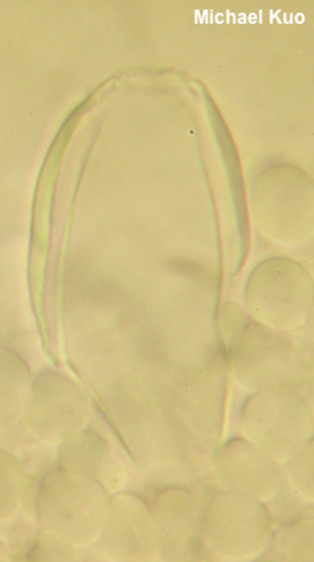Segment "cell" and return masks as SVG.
Segmentation results:
<instances>
[{"label": "cell", "mask_w": 314, "mask_h": 562, "mask_svg": "<svg viewBox=\"0 0 314 562\" xmlns=\"http://www.w3.org/2000/svg\"><path fill=\"white\" fill-rule=\"evenodd\" d=\"M99 542L103 554L112 561H155L160 557L152 508L134 494L110 497Z\"/></svg>", "instance_id": "5b68a950"}, {"label": "cell", "mask_w": 314, "mask_h": 562, "mask_svg": "<svg viewBox=\"0 0 314 562\" xmlns=\"http://www.w3.org/2000/svg\"><path fill=\"white\" fill-rule=\"evenodd\" d=\"M217 481L226 492L270 503L284 482L280 463L248 439L227 442L214 460Z\"/></svg>", "instance_id": "ba28073f"}, {"label": "cell", "mask_w": 314, "mask_h": 562, "mask_svg": "<svg viewBox=\"0 0 314 562\" xmlns=\"http://www.w3.org/2000/svg\"><path fill=\"white\" fill-rule=\"evenodd\" d=\"M240 425L246 439L266 450L278 463H285L313 440L312 407L288 382L260 390L246 401Z\"/></svg>", "instance_id": "7a4b0ae2"}, {"label": "cell", "mask_w": 314, "mask_h": 562, "mask_svg": "<svg viewBox=\"0 0 314 562\" xmlns=\"http://www.w3.org/2000/svg\"><path fill=\"white\" fill-rule=\"evenodd\" d=\"M2 521L12 520L24 497H26L27 482L23 469L12 454L2 452Z\"/></svg>", "instance_id": "4fadbf2b"}, {"label": "cell", "mask_w": 314, "mask_h": 562, "mask_svg": "<svg viewBox=\"0 0 314 562\" xmlns=\"http://www.w3.org/2000/svg\"><path fill=\"white\" fill-rule=\"evenodd\" d=\"M91 412L83 390L59 372H42L32 385L24 420L43 442L63 443L81 431Z\"/></svg>", "instance_id": "277c9868"}, {"label": "cell", "mask_w": 314, "mask_h": 562, "mask_svg": "<svg viewBox=\"0 0 314 562\" xmlns=\"http://www.w3.org/2000/svg\"><path fill=\"white\" fill-rule=\"evenodd\" d=\"M248 293L260 316L280 327H294L312 303V282L292 261H267L257 268Z\"/></svg>", "instance_id": "8992f818"}, {"label": "cell", "mask_w": 314, "mask_h": 562, "mask_svg": "<svg viewBox=\"0 0 314 562\" xmlns=\"http://www.w3.org/2000/svg\"><path fill=\"white\" fill-rule=\"evenodd\" d=\"M314 442L310 440L303 449L285 461L284 481L302 499L313 503L314 497Z\"/></svg>", "instance_id": "5bb4252c"}, {"label": "cell", "mask_w": 314, "mask_h": 562, "mask_svg": "<svg viewBox=\"0 0 314 562\" xmlns=\"http://www.w3.org/2000/svg\"><path fill=\"white\" fill-rule=\"evenodd\" d=\"M31 371L20 357L2 350V422L10 424L26 412L32 392Z\"/></svg>", "instance_id": "8fae6325"}, {"label": "cell", "mask_w": 314, "mask_h": 562, "mask_svg": "<svg viewBox=\"0 0 314 562\" xmlns=\"http://www.w3.org/2000/svg\"><path fill=\"white\" fill-rule=\"evenodd\" d=\"M235 379L243 389L260 392L284 384L292 370V346L260 325H249L231 350Z\"/></svg>", "instance_id": "52a82bcc"}, {"label": "cell", "mask_w": 314, "mask_h": 562, "mask_svg": "<svg viewBox=\"0 0 314 562\" xmlns=\"http://www.w3.org/2000/svg\"><path fill=\"white\" fill-rule=\"evenodd\" d=\"M59 467L94 479L109 492H116L126 482L110 443L92 429H81L60 443Z\"/></svg>", "instance_id": "30bf717a"}, {"label": "cell", "mask_w": 314, "mask_h": 562, "mask_svg": "<svg viewBox=\"0 0 314 562\" xmlns=\"http://www.w3.org/2000/svg\"><path fill=\"white\" fill-rule=\"evenodd\" d=\"M203 547L226 561H251L269 550L273 520L260 501L220 493L203 508Z\"/></svg>", "instance_id": "3957f363"}, {"label": "cell", "mask_w": 314, "mask_h": 562, "mask_svg": "<svg viewBox=\"0 0 314 562\" xmlns=\"http://www.w3.org/2000/svg\"><path fill=\"white\" fill-rule=\"evenodd\" d=\"M109 490L94 479L69 469H56L43 477L35 493V514L42 528L74 546L99 540L109 510Z\"/></svg>", "instance_id": "6da1fadb"}, {"label": "cell", "mask_w": 314, "mask_h": 562, "mask_svg": "<svg viewBox=\"0 0 314 562\" xmlns=\"http://www.w3.org/2000/svg\"><path fill=\"white\" fill-rule=\"evenodd\" d=\"M74 547L69 540L43 528L27 558L32 561H71L75 560Z\"/></svg>", "instance_id": "9a60e30c"}, {"label": "cell", "mask_w": 314, "mask_h": 562, "mask_svg": "<svg viewBox=\"0 0 314 562\" xmlns=\"http://www.w3.org/2000/svg\"><path fill=\"white\" fill-rule=\"evenodd\" d=\"M164 560H195L203 549V508L194 494L181 488L157 494L152 508Z\"/></svg>", "instance_id": "9c48e42d"}, {"label": "cell", "mask_w": 314, "mask_h": 562, "mask_svg": "<svg viewBox=\"0 0 314 562\" xmlns=\"http://www.w3.org/2000/svg\"><path fill=\"white\" fill-rule=\"evenodd\" d=\"M313 520L312 518H298L285 522L278 535L271 539L278 557L285 561L314 560L313 553Z\"/></svg>", "instance_id": "7c38bea8"}]
</instances>
